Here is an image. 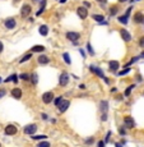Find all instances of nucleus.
Instances as JSON below:
<instances>
[{"instance_id":"f03ea898","label":"nucleus","mask_w":144,"mask_h":147,"mask_svg":"<svg viewBox=\"0 0 144 147\" xmlns=\"http://www.w3.org/2000/svg\"><path fill=\"white\" fill-rule=\"evenodd\" d=\"M23 132H24L26 134H28V136H33V134L37 132V125H36V124H28V125L24 127Z\"/></svg>"},{"instance_id":"4468645a","label":"nucleus","mask_w":144,"mask_h":147,"mask_svg":"<svg viewBox=\"0 0 144 147\" xmlns=\"http://www.w3.org/2000/svg\"><path fill=\"white\" fill-rule=\"evenodd\" d=\"M108 67H110V70L111 72H117V69L120 68V64H119V61H116V60H111L108 63Z\"/></svg>"},{"instance_id":"49530a36","label":"nucleus","mask_w":144,"mask_h":147,"mask_svg":"<svg viewBox=\"0 0 144 147\" xmlns=\"http://www.w3.org/2000/svg\"><path fill=\"white\" fill-rule=\"evenodd\" d=\"M79 88L80 90H86V86H84V84H79Z\"/></svg>"},{"instance_id":"aec40b11","label":"nucleus","mask_w":144,"mask_h":147,"mask_svg":"<svg viewBox=\"0 0 144 147\" xmlns=\"http://www.w3.org/2000/svg\"><path fill=\"white\" fill-rule=\"evenodd\" d=\"M31 50H32V53H42V51H45V46H42V45H36V46H33Z\"/></svg>"},{"instance_id":"13d9d810","label":"nucleus","mask_w":144,"mask_h":147,"mask_svg":"<svg viewBox=\"0 0 144 147\" xmlns=\"http://www.w3.org/2000/svg\"><path fill=\"white\" fill-rule=\"evenodd\" d=\"M0 83H1V77H0Z\"/></svg>"},{"instance_id":"37998d69","label":"nucleus","mask_w":144,"mask_h":147,"mask_svg":"<svg viewBox=\"0 0 144 147\" xmlns=\"http://www.w3.org/2000/svg\"><path fill=\"white\" fill-rule=\"evenodd\" d=\"M41 116H42V119H43V120H47V115H46V114H42Z\"/></svg>"},{"instance_id":"0eeeda50","label":"nucleus","mask_w":144,"mask_h":147,"mask_svg":"<svg viewBox=\"0 0 144 147\" xmlns=\"http://www.w3.org/2000/svg\"><path fill=\"white\" fill-rule=\"evenodd\" d=\"M68 82H69V74L68 73H61V76H60V78H59V84L60 86H66L68 84Z\"/></svg>"},{"instance_id":"f8f14e48","label":"nucleus","mask_w":144,"mask_h":147,"mask_svg":"<svg viewBox=\"0 0 144 147\" xmlns=\"http://www.w3.org/2000/svg\"><path fill=\"white\" fill-rule=\"evenodd\" d=\"M124 123H125V127H126V128H133V127L135 125L134 119H133L131 116H125V118H124Z\"/></svg>"},{"instance_id":"58836bf2","label":"nucleus","mask_w":144,"mask_h":147,"mask_svg":"<svg viewBox=\"0 0 144 147\" xmlns=\"http://www.w3.org/2000/svg\"><path fill=\"white\" fill-rule=\"evenodd\" d=\"M110 136H111V132H108V133L106 134V139H105V141H103V142H105V143H107V142H108V141H110Z\"/></svg>"},{"instance_id":"09e8293b","label":"nucleus","mask_w":144,"mask_h":147,"mask_svg":"<svg viewBox=\"0 0 144 147\" xmlns=\"http://www.w3.org/2000/svg\"><path fill=\"white\" fill-rule=\"evenodd\" d=\"M79 53H80V54H82V56H86V54H84V51H83V50H82V49H80V50H79Z\"/></svg>"},{"instance_id":"7ed1b4c3","label":"nucleus","mask_w":144,"mask_h":147,"mask_svg":"<svg viewBox=\"0 0 144 147\" xmlns=\"http://www.w3.org/2000/svg\"><path fill=\"white\" fill-rule=\"evenodd\" d=\"M55 97H54V93L51 91H48V92H45L42 95V101H43V104H51V101H54Z\"/></svg>"},{"instance_id":"5fc2aeb1","label":"nucleus","mask_w":144,"mask_h":147,"mask_svg":"<svg viewBox=\"0 0 144 147\" xmlns=\"http://www.w3.org/2000/svg\"><path fill=\"white\" fill-rule=\"evenodd\" d=\"M18 1H19V0H13V3H14V4H17Z\"/></svg>"},{"instance_id":"ddd939ff","label":"nucleus","mask_w":144,"mask_h":147,"mask_svg":"<svg viewBox=\"0 0 144 147\" xmlns=\"http://www.w3.org/2000/svg\"><path fill=\"white\" fill-rule=\"evenodd\" d=\"M120 36L123 37V40L126 41V42H129V41L131 40V35H130V33L126 31V30H121V31H120Z\"/></svg>"},{"instance_id":"4c0bfd02","label":"nucleus","mask_w":144,"mask_h":147,"mask_svg":"<svg viewBox=\"0 0 144 147\" xmlns=\"http://www.w3.org/2000/svg\"><path fill=\"white\" fill-rule=\"evenodd\" d=\"M87 47H88V51H89V54H95V51H93V49H92V46H91V44H88L87 45Z\"/></svg>"},{"instance_id":"c03bdc74","label":"nucleus","mask_w":144,"mask_h":147,"mask_svg":"<svg viewBox=\"0 0 144 147\" xmlns=\"http://www.w3.org/2000/svg\"><path fill=\"white\" fill-rule=\"evenodd\" d=\"M3 49H4V46H3V42H1V41H0V53H1V51H3Z\"/></svg>"},{"instance_id":"b1692460","label":"nucleus","mask_w":144,"mask_h":147,"mask_svg":"<svg viewBox=\"0 0 144 147\" xmlns=\"http://www.w3.org/2000/svg\"><path fill=\"white\" fill-rule=\"evenodd\" d=\"M10 81H13L14 83H17V82H18V76L13 74V76H10V77H8L7 79H5V82H10Z\"/></svg>"},{"instance_id":"423d86ee","label":"nucleus","mask_w":144,"mask_h":147,"mask_svg":"<svg viewBox=\"0 0 144 147\" xmlns=\"http://www.w3.org/2000/svg\"><path fill=\"white\" fill-rule=\"evenodd\" d=\"M70 106V101L69 100H63L61 102H60V105L58 106V109L60 113H65L66 110H68V107Z\"/></svg>"},{"instance_id":"4be33fe9","label":"nucleus","mask_w":144,"mask_h":147,"mask_svg":"<svg viewBox=\"0 0 144 147\" xmlns=\"http://www.w3.org/2000/svg\"><path fill=\"white\" fill-rule=\"evenodd\" d=\"M117 12H119V7H117V5H112V7L110 8V14H111V15H116Z\"/></svg>"},{"instance_id":"7c9ffc66","label":"nucleus","mask_w":144,"mask_h":147,"mask_svg":"<svg viewBox=\"0 0 144 147\" xmlns=\"http://www.w3.org/2000/svg\"><path fill=\"white\" fill-rule=\"evenodd\" d=\"M84 143L88 145V146H89V145H93V143H95V137H88V138L84 141Z\"/></svg>"},{"instance_id":"864d4df0","label":"nucleus","mask_w":144,"mask_h":147,"mask_svg":"<svg viewBox=\"0 0 144 147\" xmlns=\"http://www.w3.org/2000/svg\"><path fill=\"white\" fill-rule=\"evenodd\" d=\"M140 58H144V51H143V53L140 54Z\"/></svg>"},{"instance_id":"3c124183","label":"nucleus","mask_w":144,"mask_h":147,"mask_svg":"<svg viewBox=\"0 0 144 147\" xmlns=\"http://www.w3.org/2000/svg\"><path fill=\"white\" fill-rule=\"evenodd\" d=\"M97 1H99V3H103V4H106V0H97Z\"/></svg>"},{"instance_id":"c756f323","label":"nucleus","mask_w":144,"mask_h":147,"mask_svg":"<svg viewBox=\"0 0 144 147\" xmlns=\"http://www.w3.org/2000/svg\"><path fill=\"white\" fill-rule=\"evenodd\" d=\"M19 78H20V79H23V81H28V79H31V76L27 74V73H22V74L19 76Z\"/></svg>"},{"instance_id":"39448f33","label":"nucleus","mask_w":144,"mask_h":147,"mask_svg":"<svg viewBox=\"0 0 144 147\" xmlns=\"http://www.w3.org/2000/svg\"><path fill=\"white\" fill-rule=\"evenodd\" d=\"M31 12H32V7L29 4H24L20 9V15L22 17H28L31 14Z\"/></svg>"},{"instance_id":"473e14b6","label":"nucleus","mask_w":144,"mask_h":147,"mask_svg":"<svg viewBox=\"0 0 144 147\" xmlns=\"http://www.w3.org/2000/svg\"><path fill=\"white\" fill-rule=\"evenodd\" d=\"M130 72V68H128L126 67L124 70H121V72H119V76H125V74H128V73Z\"/></svg>"},{"instance_id":"f257e3e1","label":"nucleus","mask_w":144,"mask_h":147,"mask_svg":"<svg viewBox=\"0 0 144 147\" xmlns=\"http://www.w3.org/2000/svg\"><path fill=\"white\" fill-rule=\"evenodd\" d=\"M89 70H91L92 73H95V74H97L99 78H103V79H105V82H106V83H108V79H107L106 77H105L103 72H102L101 69H99L98 67H96V65H91V67H89Z\"/></svg>"},{"instance_id":"bf43d9fd","label":"nucleus","mask_w":144,"mask_h":147,"mask_svg":"<svg viewBox=\"0 0 144 147\" xmlns=\"http://www.w3.org/2000/svg\"><path fill=\"white\" fill-rule=\"evenodd\" d=\"M136 1H139V0H136Z\"/></svg>"},{"instance_id":"a878e982","label":"nucleus","mask_w":144,"mask_h":147,"mask_svg":"<svg viewBox=\"0 0 144 147\" xmlns=\"http://www.w3.org/2000/svg\"><path fill=\"white\" fill-rule=\"evenodd\" d=\"M63 100H64V97H63V96H58V97H55V100H54V104L56 105V106H59V105H60V102H61Z\"/></svg>"},{"instance_id":"6e6d98bb","label":"nucleus","mask_w":144,"mask_h":147,"mask_svg":"<svg viewBox=\"0 0 144 147\" xmlns=\"http://www.w3.org/2000/svg\"><path fill=\"white\" fill-rule=\"evenodd\" d=\"M66 1V0H60V3H65Z\"/></svg>"},{"instance_id":"c85d7f7f","label":"nucleus","mask_w":144,"mask_h":147,"mask_svg":"<svg viewBox=\"0 0 144 147\" xmlns=\"http://www.w3.org/2000/svg\"><path fill=\"white\" fill-rule=\"evenodd\" d=\"M128 19H129V17H126L125 14L123 17H119V22H121V23H124V24L128 23Z\"/></svg>"},{"instance_id":"79ce46f5","label":"nucleus","mask_w":144,"mask_h":147,"mask_svg":"<svg viewBox=\"0 0 144 147\" xmlns=\"http://www.w3.org/2000/svg\"><path fill=\"white\" fill-rule=\"evenodd\" d=\"M115 147H124V145L120 143V142H117V143H115Z\"/></svg>"},{"instance_id":"2f4dec72","label":"nucleus","mask_w":144,"mask_h":147,"mask_svg":"<svg viewBox=\"0 0 144 147\" xmlns=\"http://www.w3.org/2000/svg\"><path fill=\"white\" fill-rule=\"evenodd\" d=\"M134 87H135L134 84H130V86L126 88V91H125V96H129V95L131 93V91H133V88H134Z\"/></svg>"},{"instance_id":"9d476101","label":"nucleus","mask_w":144,"mask_h":147,"mask_svg":"<svg viewBox=\"0 0 144 147\" xmlns=\"http://www.w3.org/2000/svg\"><path fill=\"white\" fill-rule=\"evenodd\" d=\"M77 14H78V17H79V18H82V19H86L87 17H88L87 8H84V7H79L78 9H77Z\"/></svg>"},{"instance_id":"a211bd4d","label":"nucleus","mask_w":144,"mask_h":147,"mask_svg":"<svg viewBox=\"0 0 144 147\" xmlns=\"http://www.w3.org/2000/svg\"><path fill=\"white\" fill-rule=\"evenodd\" d=\"M38 32H40L42 36H47V33H48V27H47L46 24H42L40 28H38Z\"/></svg>"},{"instance_id":"a19ab883","label":"nucleus","mask_w":144,"mask_h":147,"mask_svg":"<svg viewBox=\"0 0 144 147\" xmlns=\"http://www.w3.org/2000/svg\"><path fill=\"white\" fill-rule=\"evenodd\" d=\"M98 147H105V142H102V141H99V142H98Z\"/></svg>"},{"instance_id":"6ab92c4d","label":"nucleus","mask_w":144,"mask_h":147,"mask_svg":"<svg viewBox=\"0 0 144 147\" xmlns=\"http://www.w3.org/2000/svg\"><path fill=\"white\" fill-rule=\"evenodd\" d=\"M45 8H46V0H41L40 9H38V12L36 13V15H37V17H38V15H41V14L43 13V10H45Z\"/></svg>"},{"instance_id":"6e6552de","label":"nucleus","mask_w":144,"mask_h":147,"mask_svg":"<svg viewBox=\"0 0 144 147\" xmlns=\"http://www.w3.org/2000/svg\"><path fill=\"white\" fill-rule=\"evenodd\" d=\"M133 21H134V23H136V24H142V23H144V14L140 13V12L135 13L134 17H133Z\"/></svg>"},{"instance_id":"393cba45","label":"nucleus","mask_w":144,"mask_h":147,"mask_svg":"<svg viewBox=\"0 0 144 147\" xmlns=\"http://www.w3.org/2000/svg\"><path fill=\"white\" fill-rule=\"evenodd\" d=\"M32 139H36V141H41V139H46L47 138V136L45 134H41V136H31Z\"/></svg>"},{"instance_id":"cd10ccee","label":"nucleus","mask_w":144,"mask_h":147,"mask_svg":"<svg viewBox=\"0 0 144 147\" xmlns=\"http://www.w3.org/2000/svg\"><path fill=\"white\" fill-rule=\"evenodd\" d=\"M51 145H50V142H47V141H41L40 143L37 145V147H50Z\"/></svg>"},{"instance_id":"603ef678","label":"nucleus","mask_w":144,"mask_h":147,"mask_svg":"<svg viewBox=\"0 0 144 147\" xmlns=\"http://www.w3.org/2000/svg\"><path fill=\"white\" fill-rule=\"evenodd\" d=\"M120 3H125V1H128V0H119Z\"/></svg>"},{"instance_id":"9b49d317","label":"nucleus","mask_w":144,"mask_h":147,"mask_svg":"<svg viewBox=\"0 0 144 147\" xmlns=\"http://www.w3.org/2000/svg\"><path fill=\"white\" fill-rule=\"evenodd\" d=\"M4 24H5V27H7L8 30H13V28L15 27V24H17V22H15L14 18H8V19H5Z\"/></svg>"},{"instance_id":"ea45409f","label":"nucleus","mask_w":144,"mask_h":147,"mask_svg":"<svg viewBox=\"0 0 144 147\" xmlns=\"http://www.w3.org/2000/svg\"><path fill=\"white\" fill-rule=\"evenodd\" d=\"M101 120H102V122H106V120H107V114H102V115H101Z\"/></svg>"},{"instance_id":"bb28decb","label":"nucleus","mask_w":144,"mask_h":147,"mask_svg":"<svg viewBox=\"0 0 144 147\" xmlns=\"http://www.w3.org/2000/svg\"><path fill=\"white\" fill-rule=\"evenodd\" d=\"M63 58H64V61L66 64H70L71 63V60H70V58H69V54L68 53H64L63 54Z\"/></svg>"},{"instance_id":"20e7f679","label":"nucleus","mask_w":144,"mask_h":147,"mask_svg":"<svg viewBox=\"0 0 144 147\" xmlns=\"http://www.w3.org/2000/svg\"><path fill=\"white\" fill-rule=\"evenodd\" d=\"M4 132H5V134H7V136H14V134H17L18 129H17V127L13 125V124H9V125L5 127Z\"/></svg>"},{"instance_id":"72a5a7b5","label":"nucleus","mask_w":144,"mask_h":147,"mask_svg":"<svg viewBox=\"0 0 144 147\" xmlns=\"http://www.w3.org/2000/svg\"><path fill=\"white\" fill-rule=\"evenodd\" d=\"M37 74H36V73H33V74H32V82H33V84H36L37 83Z\"/></svg>"},{"instance_id":"1a4fd4ad","label":"nucleus","mask_w":144,"mask_h":147,"mask_svg":"<svg viewBox=\"0 0 144 147\" xmlns=\"http://www.w3.org/2000/svg\"><path fill=\"white\" fill-rule=\"evenodd\" d=\"M79 37H80V35L78 32H68V33H66V38L70 40L71 42H77L79 40Z\"/></svg>"},{"instance_id":"f3484780","label":"nucleus","mask_w":144,"mask_h":147,"mask_svg":"<svg viewBox=\"0 0 144 147\" xmlns=\"http://www.w3.org/2000/svg\"><path fill=\"white\" fill-rule=\"evenodd\" d=\"M37 60H38V63H40L41 65H45V64L50 63V58H48V56H46V55H40Z\"/></svg>"},{"instance_id":"c9c22d12","label":"nucleus","mask_w":144,"mask_h":147,"mask_svg":"<svg viewBox=\"0 0 144 147\" xmlns=\"http://www.w3.org/2000/svg\"><path fill=\"white\" fill-rule=\"evenodd\" d=\"M119 133H120L121 136H125V134H126V131H125V128H123V127H121V128H119Z\"/></svg>"},{"instance_id":"e433bc0d","label":"nucleus","mask_w":144,"mask_h":147,"mask_svg":"<svg viewBox=\"0 0 144 147\" xmlns=\"http://www.w3.org/2000/svg\"><path fill=\"white\" fill-rule=\"evenodd\" d=\"M139 46H140V47H144V36L139 38Z\"/></svg>"},{"instance_id":"de8ad7c7","label":"nucleus","mask_w":144,"mask_h":147,"mask_svg":"<svg viewBox=\"0 0 144 147\" xmlns=\"http://www.w3.org/2000/svg\"><path fill=\"white\" fill-rule=\"evenodd\" d=\"M116 91H117V88H116V87H112V88H111V92H116Z\"/></svg>"},{"instance_id":"8fccbe9b","label":"nucleus","mask_w":144,"mask_h":147,"mask_svg":"<svg viewBox=\"0 0 144 147\" xmlns=\"http://www.w3.org/2000/svg\"><path fill=\"white\" fill-rule=\"evenodd\" d=\"M116 100H123V96H120V95L116 96Z\"/></svg>"},{"instance_id":"2eb2a0df","label":"nucleus","mask_w":144,"mask_h":147,"mask_svg":"<svg viewBox=\"0 0 144 147\" xmlns=\"http://www.w3.org/2000/svg\"><path fill=\"white\" fill-rule=\"evenodd\" d=\"M99 110L102 111V114H107V110H108V102L106 100H103L99 102Z\"/></svg>"},{"instance_id":"5701e85b","label":"nucleus","mask_w":144,"mask_h":147,"mask_svg":"<svg viewBox=\"0 0 144 147\" xmlns=\"http://www.w3.org/2000/svg\"><path fill=\"white\" fill-rule=\"evenodd\" d=\"M31 58H32V53H28V54H26V55L23 56V58H22V59L19 60V63L22 64V63H24V61H28Z\"/></svg>"},{"instance_id":"dca6fc26","label":"nucleus","mask_w":144,"mask_h":147,"mask_svg":"<svg viewBox=\"0 0 144 147\" xmlns=\"http://www.w3.org/2000/svg\"><path fill=\"white\" fill-rule=\"evenodd\" d=\"M12 96H13L14 99L19 100V99L22 97V90H20V88H18V87L13 88V90H12Z\"/></svg>"},{"instance_id":"a18cd8bd","label":"nucleus","mask_w":144,"mask_h":147,"mask_svg":"<svg viewBox=\"0 0 144 147\" xmlns=\"http://www.w3.org/2000/svg\"><path fill=\"white\" fill-rule=\"evenodd\" d=\"M83 4H84V5H86V7H87V8H88V7H91V4H89V3H88V1H84V3H83Z\"/></svg>"},{"instance_id":"412c9836","label":"nucleus","mask_w":144,"mask_h":147,"mask_svg":"<svg viewBox=\"0 0 144 147\" xmlns=\"http://www.w3.org/2000/svg\"><path fill=\"white\" fill-rule=\"evenodd\" d=\"M92 18L95 19V21H97V22H99V23L105 22V17H103L102 14H93V15H92Z\"/></svg>"},{"instance_id":"f704fd0d","label":"nucleus","mask_w":144,"mask_h":147,"mask_svg":"<svg viewBox=\"0 0 144 147\" xmlns=\"http://www.w3.org/2000/svg\"><path fill=\"white\" fill-rule=\"evenodd\" d=\"M5 95H7V90H5V88H1V90H0V99L4 97Z\"/></svg>"},{"instance_id":"4d7b16f0","label":"nucleus","mask_w":144,"mask_h":147,"mask_svg":"<svg viewBox=\"0 0 144 147\" xmlns=\"http://www.w3.org/2000/svg\"><path fill=\"white\" fill-rule=\"evenodd\" d=\"M32 1H35V3H36V1H38V0H32Z\"/></svg>"}]
</instances>
